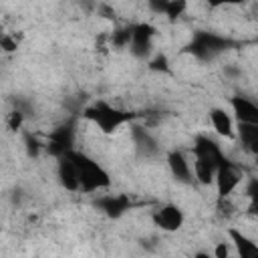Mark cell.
Instances as JSON below:
<instances>
[{"instance_id": "cell-1", "label": "cell", "mask_w": 258, "mask_h": 258, "mask_svg": "<svg viewBox=\"0 0 258 258\" xmlns=\"http://www.w3.org/2000/svg\"><path fill=\"white\" fill-rule=\"evenodd\" d=\"M67 155L73 159L75 167H77V175H79V187L83 194H95L101 189H107L111 185V175L109 171L91 155L83 153V151H75L69 149Z\"/></svg>"}, {"instance_id": "cell-2", "label": "cell", "mask_w": 258, "mask_h": 258, "mask_svg": "<svg viewBox=\"0 0 258 258\" xmlns=\"http://www.w3.org/2000/svg\"><path fill=\"white\" fill-rule=\"evenodd\" d=\"M85 117L89 121H93L103 133H115L119 127H123L125 123H129L131 115L127 111H121L117 107H111L109 103H95L85 111Z\"/></svg>"}, {"instance_id": "cell-3", "label": "cell", "mask_w": 258, "mask_h": 258, "mask_svg": "<svg viewBox=\"0 0 258 258\" xmlns=\"http://www.w3.org/2000/svg\"><path fill=\"white\" fill-rule=\"evenodd\" d=\"M240 183H242V169L234 161L224 157L218 163L216 175H214V185L218 189V198L220 200H228L238 189Z\"/></svg>"}, {"instance_id": "cell-4", "label": "cell", "mask_w": 258, "mask_h": 258, "mask_svg": "<svg viewBox=\"0 0 258 258\" xmlns=\"http://www.w3.org/2000/svg\"><path fill=\"white\" fill-rule=\"evenodd\" d=\"M151 222L155 228H159L161 232H177L181 230L183 222H185V214L183 210L177 206V204H171V202H165L161 206H157L153 212H151Z\"/></svg>"}, {"instance_id": "cell-5", "label": "cell", "mask_w": 258, "mask_h": 258, "mask_svg": "<svg viewBox=\"0 0 258 258\" xmlns=\"http://www.w3.org/2000/svg\"><path fill=\"white\" fill-rule=\"evenodd\" d=\"M230 109H232V117L234 123H252L258 125V105L244 95H236L230 99Z\"/></svg>"}, {"instance_id": "cell-6", "label": "cell", "mask_w": 258, "mask_h": 258, "mask_svg": "<svg viewBox=\"0 0 258 258\" xmlns=\"http://www.w3.org/2000/svg\"><path fill=\"white\" fill-rule=\"evenodd\" d=\"M167 167H169V173L179 183H194L191 161H189V157L181 149H171L167 153Z\"/></svg>"}, {"instance_id": "cell-7", "label": "cell", "mask_w": 258, "mask_h": 258, "mask_svg": "<svg viewBox=\"0 0 258 258\" xmlns=\"http://www.w3.org/2000/svg\"><path fill=\"white\" fill-rule=\"evenodd\" d=\"M210 123H212V129L218 137H224V139L236 137V123H234V117L230 115L228 109H224V107L210 109Z\"/></svg>"}, {"instance_id": "cell-8", "label": "cell", "mask_w": 258, "mask_h": 258, "mask_svg": "<svg viewBox=\"0 0 258 258\" xmlns=\"http://www.w3.org/2000/svg\"><path fill=\"white\" fill-rule=\"evenodd\" d=\"M56 177H58V183L67 189V191H81L79 187V175H77V167L73 163V159L62 153L60 159H58V165H56Z\"/></svg>"}, {"instance_id": "cell-9", "label": "cell", "mask_w": 258, "mask_h": 258, "mask_svg": "<svg viewBox=\"0 0 258 258\" xmlns=\"http://www.w3.org/2000/svg\"><path fill=\"white\" fill-rule=\"evenodd\" d=\"M228 234H230V244L238 258H258V244L252 238H248L244 232L236 228H230Z\"/></svg>"}, {"instance_id": "cell-10", "label": "cell", "mask_w": 258, "mask_h": 258, "mask_svg": "<svg viewBox=\"0 0 258 258\" xmlns=\"http://www.w3.org/2000/svg\"><path fill=\"white\" fill-rule=\"evenodd\" d=\"M218 163H220V161H214V159L194 157V161H191V175H194V181H198L200 185H212V183H214V175H216Z\"/></svg>"}, {"instance_id": "cell-11", "label": "cell", "mask_w": 258, "mask_h": 258, "mask_svg": "<svg viewBox=\"0 0 258 258\" xmlns=\"http://www.w3.org/2000/svg\"><path fill=\"white\" fill-rule=\"evenodd\" d=\"M194 157L222 161L224 159V153H222L220 145L216 143V139H212L210 135H198L196 141H194Z\"/></svg>"}, {"instance_id": "cell-12", "label": "cell", "mask_w": 258, "mask_h": 258, "mask_svg": "<svg viewBox=\"0 0 258 258\" xmlns=\"http://www.w3.org/2000/svg\"><path fill=\"white\" fill-rule=\"evenodd\" d=\"M97 206H99V210H101L105 216H109V218H119V216H123V214L129 210V200H127L125 196H113V194H109V196L99 198V200H97Z\"/></svg>"}, {"instance_id": "cell-13", "label": "cell", "mask_w": 258, "mask_h": 258, "mask_svg": "<svg viewBox=\"0 0 258 258\" xmlns=\"http://www.w3.org/2000/svg\"><path fill=\"white\" fill-rule=\"evenodd\" d=\"M236 137L242 147L250 153H258V125L252 123H236Z\"/></svg>"}, {"instance_id": "cell-14", "label": "cell", "mask_w": 258, "mask_h": 258, "mask_svg": "<svg viewBox=\"0 0 258 258\" xmlns=\"http://www.w3.org/2000/svg\"><path fill=\"white\" fill-rule=\"evenodd\" d=\"M133 139H135V145H137L139 151H143V153H153V151H155V141L151 139V135H149L145 129L135 127Z\"/></svg>"}, {"instance_id": "cell-15", "label": "cell", "mask_w": 258, "mask_h": 258, "mask_svg": "<svg viewBox=\"0 0 258 258\" xmlns=\"http://www.w3.org/2000/svg\"><path fill=\"white\" fill-rule=\"evenodd\" d=\"M187 8V4L183 2V0H165V10H163V14L165 16H169V18H177V16H181V12Z\"/></svg>"}, {"instance_id": "cell-16", "label": "cell", "mask_w": 258, "mask_h": 258, "mask_svg": "<svg viewBox=\"0 0 258 258\" xmlns=\"http://www.w3.org/2000/svg\"><path fill=\"white\" fill-rule=\"evenodd\" d=\"M214 258H232V246L228 242H218L212 250Z\"/></svg>"}, {"instance_id": "cell-17", "label": "cell", "mask_w": 258, "mask_h": 258, "mask_svg": "<svg viewBox=\"0 0 258 258\" xmlns=\"http://www.w3.org/2000/svg\"><path fill=\"white\" fill-rule=\"evenodd\" d=\"M0 48H2L4 52H14V50L18 48V42H16L14 36H10V34H2V36H0Z\"/></svg>"}, {"instance_id": "cell-18", "label": "cell", "mask_w": 258, "mask_h": 258, "mask_svg": "<svg viewBox=\"0 0 258 258\" xmlns=\"http://www.w3.org/2000/svg\"><path fill=\"white\" fill-rule=\"evenodd\" d=\"M22 125V113L20 111H12L10 113V127L12 129H18Z\"/></svg>"}, {"instance_id": "cell-19", "label": "cell", "mask_w": 258, "mask_h": 258, "mask_svg": "<svg viewBox=\"0 0 258 258\" xmlns=\"http://www.w3.org/2000/svg\"><path fill=\"white\" fill-rule=\"evenodd\" d=\"M191 258H214V256H212L210 250H198V252H194Z\"/></svg>"}]
</instances>
